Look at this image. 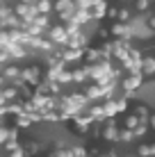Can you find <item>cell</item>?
Wrapping results in <instances>:
<instances>
[{"mask_svg":"<svg viewBox=\"0 0 155 157\" xmlns=\"http://www.w3.org/2000/svg\"><path fill=\"white\" fill-rule=\"evenodd\" d=\"M139 155H141V157H155V146H141V148H139Z\"/></svg>","mask_w":155,"mask_h":157,"instance_id":"cell-1","label":"cell"},{"mask_svg":"<svg viewBox=\"0 0 155 157\" xmlns=\"http://www.w3.org/2000/svg\"><path fill=\"white\" fill-rule=\"evenodd\" d=\"M151 25H153V28H155V16H153V18H151Z\"/></svg>","mask_w":155,"mask_h":157,"instance_id":"cell-5","label":"cell"},{"mask_svg":"<svg viewBox=\"0 0 155 157\" xmlns=\"http://www.w3.org/2000/svg\"><path fill=\"white\" fill-rule=\"evenodd\" d=\"M144 71H146L148 75L155 73V59H146V62H144Z\"/></svg>","mask_w":155,"mask_h":157,"instance_id":"cell-2","label":"cell"},{"mask_svg":"<svg viewBox=\"0 0 155 157\" xmlns=\"http://www.w3.org/2000/svg\"><path fill=\"white\" fill-rule=\"evenodd\" d=\"M137 112H139V116H141V118H148V109H146V107H139Z\"/></svg>","mask_w":155,"mask_h":157,"instance_id":"cell-3","label":"cell"},{"mask_svg":"<svg viewBox=\"0 0 155 157\" xmlns=\"http://www.w3.org/2000/svg\"><path fill=\"white\" fill-rule=\"evenodd\" d=\"M137 7H139V9H146L148 5H146V0H139V2H137Z\"/></svg>","mask_w":155,"mask_h":157,"instance_id":"cell-4","label":"cell"}]
</instances>
